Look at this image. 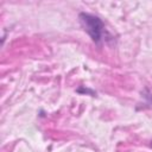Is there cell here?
<instances>
[{"label":"cell","instance_id":"obj_1","mask_svg":"<svg viewBox=\"0 0 152 152\" xmlns=\"http://www.w3.org/2000/svg\"><path fill=\"white\" fill-rule=\"evenodd\" d=\"M78 19H80L81 26L90 36L91 40L95 44L100 45L101 42H102L103 33H104L103 21L99 17H96L94 14H90V13H84V12L78 14Z\"/></svg>","mask_w":152,"mask_h":152},{"label":"cell","instance_id":"obj_2","mask_svg":"<svg viewBox=\"0 0 152 152\" xmlns=\"http://www.w3.org/2000/svg\"><path fill=\"white\" fill-rule=\"evenodd\" d=\"M151 147H152V141H151Z\"/></svg>","mask_w":152,"mask_h":152}]
</instances>
